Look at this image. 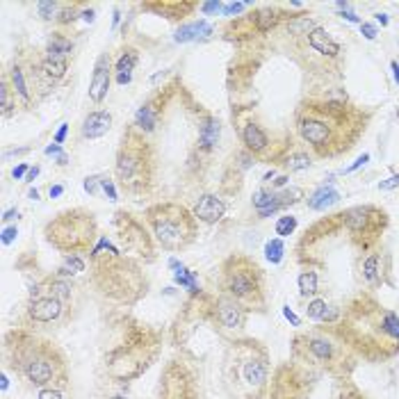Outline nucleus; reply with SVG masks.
<instances>
[{"label": "nucleus", "mask_w": 399, "mask_h": 399, "mask_svg": "<svg viewBox=\"0 0 399 399\" xmlns=\"http://www.w3.org/2000/svg\"><path fill=\"white\" fill-rule=\"evenodd\" d=\"M201 32L210 34V25L206 21H199V23H192V25H183V28L176 32V41H190V39H197Z\"/></svg>", "instance_id": "e433bc0d"}, {"label": "nucleus", "mask_w": 399, "mask_h": 399, "mask_svg": "<svg viewBox=\"0 0 399 399\" xmlns=\"http://www.w3.org/2000/svg\"><path fill=\"white\" fill-rule=\"evenodd\" d=\"M399 185V174H395L393 178H388L386 183H379V190H393Z\"/></svg>", "instance_id": "49530a36"}, {"label": "nucleus", "mask_w": 399, "mask_h": 399, "mask_svg": "<svg viewBox=\"0 0 399 399\" xmlns=\"http://www.w3.org/2000/svg\"><path fill=\"white\" fill-rule=\"evenodd\" d=\"M265 399H267V397H265Z\"/></svg>", "instance_id": "0e129e2a"}, {"label": "nucleus", "mask_w": 399, "mask_h": 399, "mask_svg": "<svg viewBox=\"0 0 399 399\" xmlns=\"http://www.w3.org/2000/svg\"><path fill=\"white\" fill-rule=\"evenodd\" d=\"M46 242L55 251L64 255H80L94 251V244L99 237V224L94 212L85 208H71L52 217L43 228Z\"/></svg>", "instance_id": "1a4fd4ad"}, {"label": "nucleus", "mask_w": 399, "mask_h": 399, "mask_svg": "<svg viewBox=\"0 0 399 399\" xmlns=\"http://www.w3.org/2000/svg\"><path fill=\"white\" fill-rule=\"evenodd\" d=\"M338 201H340V192H335L333 188H319L313 197L308 199V208L310 210H326Z\"/></svg>", "instance_id": "7c9ffc66"}, {"label": "nucleus", "mask_w": 399, "mask_h": 399, "mask_svg": "<svg viewBox=\"0 0 399 399\" xmlns=\"http://www.w3.org/2000/svg\"><path fill=\"white\" fill-rule=\"evenodd\" d=\"M144 221L167 251L188 249L199 237V219L181 203H155L144 210Z\"/></svg>", "instance_id": "9d476101"}, {"label": "nucleus", "mask_w": 399, "mask_h": 399, "mask_svg": "<svg viewBox=\"0 0 399 399\" xmlns=\"http://www.w3.org/2000/svg\"><path fill=\"white\" fill-rule=\"evenodd\" d=\"M368 160H370V155L365 153V155H363V158H358V160H356V162H354V164L349 167V169H344V174H351L354 169H358V167H360V164H365V162H368Z\"/></svg>", "instance_id": "603ef678"}, {"label": "nucleus", "mask_w": 399, "mask_h": 399, "mask_svg": "<svg viewBox=\"0 0 399 399\" xmlns=\"http://www.w3.org/2000/svg\"><path fill=\"white\" fill-rule=\"evenodd\" d=\"M78 10H80L78 5H74V7H62L59 14H57V23H69V21H76Z\"/></svg>", "instance_id": "37998d69"}, {"label": "nucleus", "mask_w": 399, "mask_h": 399, "mask_svg": "<svg viewBox=\"0 0 399 399\" xmlns=\"http://www.w3.org/2000/svg\"><path fill=\"white\" fill-rule=\"evenodd\" d=\"M37 7H39L41 19H57V14H59L57 3H39Z\"/></svg>", "instance_id": "79ce46f5"}, {"label": "nucleus", "mask_w": 399, "mask_h": 399, "mask_svg": "<svg viewBox=\"0 0 399 399\" xmlns=\"http://www.w3.org/2000/svg\"><path fill=\"white\" fill-rule=\"evenodd\" d=\"M5 365L39 390L69 388V360L52 340L30 329H12L3 340Z\"/></svg>", "instance_id": "7ed1b4c3"}, {"label": "nucleus", "mask_w": 399, "mask_h": 399, "mask_svg": "<svg viewBox=\"0 0 399 399\" xmlns=\"http://www.w3.org/2000/svg\"><path fill=\"white\" fill-rule=\"evenodd\" d=\"M283 253H286V246H283V242L276 237V239H270L267 244H265V255H267V260L272 265H279L283 260Z\"/></svg>", "instance_id": "ea45409f"}, {"label": "nucleus", "mask_w": 399, "mask_h": 399, "mask_svg": "<svg viewBox=\"0 0 399 399\" xmlns=\"http://www.w3.org/2000/svg\"><path fill=\"white\" fill-rule=\"evenodd\" d=\"M393 69H395V80L399 83V64H397V62H393Z\"/></svg>", "instance_id": "052dcab7"}, {"label": "nucleus", "mask_w": 399, "mask_h": 399, "mask_svg": "<svg viewBox=\"0 0 399 399\" xmlns=\"http://www.w3.org/2000/svg\"><path fill=\"white\" fill-rule=\"evenodd\" d=\"M14 215H16V210H10V212H5V217H3V219L7 221V219H12Z\"/></svg>", "instance_id": "680f3d73"}, {"label": "nucleus", "mask_w": 399, "mask_h": 399, "mask_svg": "<svg viewBox=\"0 0 399 399\" xmlns=\"http://www.w3.org/2000/svg\"><path fill=\"white\" fill-rule=\"evenodd\" d=\"M224 212H226V206L224 201L215 194H206V197H201L197 208H194V217L203 224H217V221L224 219Z\"/></svg>", "instance_id": "5701e85b"}, {"label": "nucleus", "mask_w": 399, "mask_h": 399, "mask_svg": "<svg viewBox=\"0 0 399 399\" xmlns=\"http://www.w3.org/2000/svg\"><path fill=\"white\" fill-rule=\"evenodd\" d=\"M297 230V217H292V215H286V217H281L276 221V235L281 237H288L292 235Z\"/></svg>", "instance_id": "a19ab883"}, {"label": "nucleus", "mask_w": 399, "mask_h": 399, "mask_svg": "<svg viewBox=\"0 0 399 399\" xmlns=\"http://www.w3.org/2000/svg\"><path fill=\"white\" fill-rule=\"evenodd\" d=\"M101 185H103V190H105V194H108L110 197V201H117V192H114V188H112V181H101Z\"/></svg>", "instance_id": "a18cd8bd"}, {"label": "nucleus", "mask_w": 399, "mask_h": 399, "mask_svg": "<svg viewBox=\"0 0 399 399\" xmlns=\"http://www.w3.org/2000/svg\"><path fill=\"white\" fill-rule=\"evenodd\" d=\"M110 83H112V57H110V52H103V55L96 59V66H94L90 99L94 103H103L105 96L110 92Z\"/></svg>", "instance_id": "6ab92c4d"}, {"label": "nucleus", "mask_w": 399, "mask_h": 399, "mask_svg": "<svg viewBox=\"0 0 399 399\" xmlns=\"http://www.w3.org/2000/svg\"><path fill=\"white\" fill-rule=\"evenodd\" d=\"M335 399H370L358 386L351 384V379H342L338 381V388H335Z\"/></svg>", "instance_id": "c9c22d12"}, {"label": "nucleus", "mask_w": 399, "mask_h": 399, "mask_svg": "<svg viewBox=\"0 0 399 399\" xmlns=\"http://www.w3.org/2000/svg\"><path fill=\"white\" fill-rule=\"evenodd\" d=\"M219 3H208V5H203V10H206V12H217L219 10Z\"/></svg>", "instance_id": "6e6d98bb"}, {"label": "nucleus", "mask_w": 399, "mask_h": 399, "mask_svg": "<svg viewBox=\"0 0 399 399\" xmlns=\"http://www.w3.org/2000/svg\"><path fill=\"white\" fill-rule=\"evenodd\" d=\"M110 128H112V114L105 110H96L85 117L80 132H83L85 139H99L103 135H108Z\"/></svg>", "instance_id": "b1692460"}, {"label": "nucleus", "mask_w": 399, "mask_h": 399, "mask_svg": "<svg viewBox=\"0 0 399 399\" xmlns=\"http://www.w3.org/2000/svg\"><path fill=\"white\" fill-rule=\"evenodd\" d=\"M297 286H299V295L301 297H308V299H315L319 295V274L315 270L306 267L304 272L299 274L297 279Z\"/></svg>", "instance_id": "c85d7f7f"}, {"label": "nucleus", "mask_w": 399, "mask_h": 399, "mask_svg": "<svg viewBox=\"0 0 399 399\" xmlns=\"http://www.w3.org/2000/svg\"><path fill=\"white\" fill-rule=\"evenodd\" d=\"M71 41L62 34H52L46 43V57H55V59H69V52H71Z\"/></svg>", "instance_id": "473e14b6"}, {"label": "nucleus", "mask_w": 399, "mask_h": 399, "mask_svg": "<svg viewBox=\"0 0 399 399\" xmlns=\"http://www.w3.org/2000/svg\"><path fill=\"white\" fill-rule=\"evenodd\" d=\"M360 32L365 34V39H377V28L372 23H360Z\"/></svg>", "instance_id": "c03bdc74"}, {"label": "nucleus", "mask_w": 399, "mask_h": 399, "mask_svg": "<svg viewBox=\"0 0 399 399\" xmlns=\"http://www.w3.org/2000/svg\"><path fill=\"white\" fill-rule=\"evenodd\" d=\"M308 48L310 50H315L319 57H324L326 62H333V59H338L340 57V52H342V46L338 41H335L329 32H326L322 25H317V28L308 34Z\"/></svg>", "instance_id": "aec40b11"}, {"label": "nucleus", "mask_w": 399, "mask_h": 399, "mask_svg": "<svg viewBox=\"0 0 399 399\" xmlns=\"http://www.w3.org/2000/svg\"><path fill=\"white\" fill-rule=\"evenodd\" d=\"M244 3H228V5H224V12L226 14H237V12H242L244 10Z\"/></svg>", "instance_id": "de8ad7c7"}, {"label": "nucleus", "mask_w": 399, "mask_h": 399, "mask_svg": "<svg viewBox=\"0 0 399 399\" xmlns=\"http://www.w3.org/2000/svg\"><path fill=\"white\" fill-rule=\"evenodd\" d=\"M62 192H64V190H62L59 185H55V188H50V199H52V197H59Z\"/></svg>", "instance_id": "4d7b16f0"}, {"label": "nucleus", "mask_w": 399, "mask_h": 399, "mask_svg": "<svg viewBox=\"0 0 399 399\" xmlns=\"http://www.w3.org/2000/svg\"><path fill=\"white\" fill-rule=\"evenodd\" d=\"M219 290L221 295L235 299L239 306L255 313L267 310V283L265 272L251 255L233 253L219 267Z\"/></svg>", "instance_id": "6e6552de"}, {"label": "nucleus", "mask_w": 399, "mask_h": 399, "mask_svg": "<svg viewBox=\"0 0 399 399\" xmlns=\"http://www.w3.org/2000/svg\"><path fill=\"white\" fill-rule=\"evenodd\" d=\"M146 10H153V12H160V14H167V19H172V21H181L185 19L188 14L194 12V3H148L144 5Z\"/></svg>", "instance_id": "bb28decb"}, {"label": "nucleus", "mask_w": 399, "mask_h": 399, "mask_svg": "<svg viewBox=\"0 0 399 399\" xmlns=\"http://www.w3.org/2000/svg\"><path fill=\"white\" fill-rule=\"evenodd\" d=\"M377 21H379L381 25H388V16H386V14H377Z\"/></svg>", "instance_id": "bf43d9fd"}, {"label": "nucleus", "mask_w": 399, "mask_h": 399, "mask_svg": "<svg viewBox=\"0 0 399 399\" xmlns=\"http://www.w3.org/2000/svg\"><path fill=\"white\" fill-rule=\"evenodd\" d=\"M283 19H290V16L283 12V10H279V7H260V10H255V12L249 16L253 30L260 32V34H267V32H272V30H276L279 23H281Z\"/></svg>", "instance_id": "393cba45"}, {"label": "nucleus", "mask_w": 399, "mask_h": 399, "mask_svg": "<svg viewBox=\"0 0 399 399\" xmlns=\"http://www.w3.org/2000/svg\"><path fill=\"white\" fill-rule=\"evenodd\" d=\"M92 283L105 299L121 306L137 304L146 295V276L141 267L121 255L105 237L99 239L92 251Z\"/></svg>", "instance_id": "39448f33"}, {"label": "nucleus", "mask_w": 399, "mask_h": 399, "mask_svg": "<svg viewBox=\"0 0 399 399\" xmlns=\"http://www.w3.org/2000/svg\"><path fill=\"white\" fill-rule=\"evenodd\" d=\"M137 59H139V52H137L135 48L123 50V55L119 57L117 64H114V69H117V83H119V85H128V83H130L132 69H135Z\"/></svg>", "instance_id": "cd10ccee"}, {"label": "nucleus", "mask_w": 399, "mask_h": 399, "mask_svg": "<svg viewBox=\"0 0 399 399\" xmlns=\"http://www.w3.org/2000/svg\"><path fill=\"white\" fill-rule=\"evenodd\" d=\"M25 172H28V167H25V164H19V167H16V169L12 172V176H14V178H21V176H23Z\"/></svg>", "instance_id": "864d4df0"}, {"label": "nucleus", "mask_w": 399, "mask_h": 399, "mask_svg": "<svg viewBox=\"0 0 399 399\" xmlns=\"http://www.w3.org/2000/svg\"><path fill=\"white\" fill-rule=\"evenodd\" d=\"M384 258L386 255L379 249H374V251H370L368 258L360 262V276H363V283H365L370 290H379L386 283L388 272H384Z\"/></svg>", "instance_id": "412c9836"}, {"label": "nucleus", "mask_w": 399, "mask_h": 399, "mask_svg": "<svg viewBox=\"0 0 399 399\" xmlns=\"http://www.w3.org/2000/svg\"><path fill=\"white\" fill-rule=\"evenodd\" d=\"M233 121L237 123L239 139H242L246 153L251 158L265 160V162H272V160L279 158V148L274 146L270 132L265 130L253 117H249V112H235Z\"/></svg>", "instance_id": "2eb2a0df"}, {"label": "nucleus", "mask_w": 399, "mask_h": 399, "mask_svg": "<svg viewBox=\"0 0 399 399\" xmlns=\"http://www.w3.org/2000/svg\"><path fill=\"white\" fill-rule=\"evenodd\" d=\"M158 399H201L199 374L190 360L172 358L160 374Z\"/></svg>", "instance_id": "ddd939ff"}, {"label": "nucleus", "mask_w": 399, "mask_h": 399, "mask_svg": "<svg viewBox=\"0 0 399 399\" xmlns=\"http://www.w3.org/2000/svg\"><path fill=\"white\" fill-rule=\"evenodd\" d=\"M272 372L270 351L260 340L235 338L228 342L221 360V381L230 399H265Z\"/></svg>", "instance_id": "20e7f679"}, {"label": "nucleus", "mask_w": 399, "mask_h": 399, "mask_svg": "<svg viewBox=\"0 0 399 399\" xmlns=\"http://www.w3.org/2000/svg\"><path fill=\"white\" fill-rule=\"evenodd\" d=\"M66 310V301H62L48 290L46 283L32 288V295L28 301V308H25V315L32 324H52L64 315Z\"/></svg>", "instance_id": "dca6fc26"}, {"label": "nucleus", "mask_w": 399, "mask_h": 399, "mask_svg": "<svg viewBox=\"0 0 399 399\" xmlns=\"http://www.w3.org/2000/svg\"><path fill=\"white\" fill-rule=\"evenodd\" d=\"M326 313H329V310H326V299L315 297V299L308 301V306H306V317H308V319H315V322L322 324L324 317H326Z\"/></svg>", "instance_id": "58836bf2"}, {"label": "nucleus", "mask_w": 399, "mask_h": 399, "mask_svg": "<svg viewBox=\"0 0 399 399\" xmlns=\"http://www.w3.org/2000/svg\"><path fill=\"white\" fill-rule=\"evenodd\" d=\"M39 399H62V390H41Z\"/></svg>", "instance_id": "3c124183"}, {"label": "nucleus", "mask_w": 399, "mask_h": 399, "mask_svg": "<svg viewBox=\"0 0 399 399\" xmlns=\"http://www.w3.org/2000/svg\"><path fill=\"white\" fill-rule=\"evenodd\" d=\"M114 226H117V230H119L123 249L132 251V253H141V255L146 253L150 258V253H153V249H150V239H148L146 230L139 221H135L130 215H126V212H119Z\"/></svg>", "instance_id": "f3484780"}, {"label": "nucleus", "mask_w": 399, "mask_h": 399, "mask_svg": "<svg viewBox=\"0 0 399 399\" xmlns=\"http://www.w3.org/2000/svg\"><path fill=\"white\" fill-rule=\"evenodd\" d=\"M14 108H16V96L10 87V80L3 74V78H0V112H3V117H10Z\"/></svg>", "instance_id": "f704fd0d"}, {"label": "nucleus", "mask_w": 399, "mask_h": 399, "mask_svg": "<svg viewBox=\"0 0 399 399\" xmlns=\"http://www.w3.org/2000/svg\"><path fill=\"white\" fill-rule=\"evenodd\" d=\"M283 315H286V317L290 319V322H292V326H301V319H299L295 313H292V310H290V306H283Z\"/></svg>", "instance_id": "8fccbe9b"}, {"label": "nucleus", "mask_w": 399, "mask_h": 399, "mask_svg": "<svg viewBox=\"0 0 399 399\" xmlns=\"http://www.w3.org/2000/svg\"><path fill=\"white\" fill-rule=\"evenodd\" d=\"M85 272V262L80 255H66V260L59 265L57 270V276L59 279H66V276H76V274Z\"/></svg>", "instance_id": "4c0bfd02"}, {"label": "nucleus", "mask_w": 399, "mask_h": 399, "mask_svg": "<svg viewBox=\"0 0 399 399\" xmlns=\"http://www.w3.org/2000/svg\"><path fill=\"white\" fill-rule=\"evenodd\" d=\"M37 174H39V169H37V167H34V169H30L28 176H25V181H34V176H37Z\"/></svg>", "instance_id": "13d9d810"}, {"label": "nucleus", "mask_w": 399, "mask_h": 399, "mask_svg": "<svg viewBox=\"0 0 399 399\" xmlns=\"http://www.w3.org/2000/svg\"><path fill=\"white\" fill-rule=\"evenodd\" d=\"M155 150L141 130L135 128V123L123 132L117 164H114V176L123 192L132 197H144L155 185Z\"/></svg>", "instance_id": "0eeeda50"}, {"label": "nucleus", "mask_w": 399, "mask_h": 399, "mask_svg": "<svg viewBox=\"0 0 399 399\" xmlns=\"http://www.w3.org/2000/svg\"><path fill=\"white\" fill-rule=\"evenodd\" d=\"M219 132H221V126H219V121H217L215 117L203 119L201 130H199V141H201V146L206 148V150L215 148V144L219 141Z\"/></svg>", "instance_id": "c756f323"}, {"label": "nucleus", "mask_w": 399, "mask_h": 399, "mask_svg": "<svg viewBox=\"0 0 399 399\" xmlns=\"http://www.w3.org/2000/svg\"><path fill=\"white\" fill-rule=\"evenodd\" d=\"M301 199V190H258L253 194V206L258 210L260 217H270L274 212H279L281 208H288L292 203H297Z\"/></svg>", "instance_id": "a211bd4d"}, {"label": "nucleus", "mask_w": 399, "mask_h": 399, "mask_svg": "<svg viewBox=\"0 0 399 399\" xmlns=\"http://www.w3.org/2000/svg\"><path fill=\"white\" fill-rule=\"evenodd\" d=\"M283 167H286L288 172H304L313 167V158H310L306 150H292V153H288L286 160H283Z\"/></svg>", "instance_id": "72a5a7b5"}, {"label": "nucleus", "mask_w": 399, "mask_h": 399, "mask_svg": "<svg viewBox=\"0 0 399 399\" xmlns=\"http://www.w3.org/2000/svg\"><path fill=\"white\" fill-rule=\"evenodd\" d=\"M66 128H69V126H62V130L57 132V137H55V144H62V141H64V137H66Z\"/></svg>", "instance_id": "5fc2aeb1"}, {"label": "nucleus", "mask_w": 399, "mask_h": 399, "mask_svg": "<svg viewBox=\"0 0 399 399\" xmlns=\"http://www.w3.org/2000/svg\"><path fill=\"white\" fill-rule=\"evenodd\" d=\"M329 326L358 360L379 365L399 356V313L368 290L354 295L340 308L338 322Z\"/></svg>", "instance_id": "f03ea898"}, {"label": "nucleus", "mask_w": 399, "mask_h": 399, "mask_svg": "<svg viewBox=\"0 0 399 399\" xmlns=\"http://www.w3.org/2000/svg\"><path fill=\"white\" fill-rule=\"evenodd\" d=\"M16 235H19V230H16V226H12V228H5V233H3V244H10Z\"/></svg>", "instance_id": "09e8293b"}, {"label": "nucleus", "mask_w": 399, "mask_h": 399, "mask_svg": "<svg viewBox=\"0 0 399 399\" xmlns=\"http://www.w3.org/2000/svg\"><path fill=\"white\" fill-rule=\"evenodd\" d=\"M206 315L215 324V329L221 335H228L230 340H235V333H242L249 322V310L226 295L212 297L206 306Z\"/></svg>", "instance_id": "4468645a"}, {"label": "nucleus", "mask_w": 399, "mask_h": 399, "mask_svg": "<svg viewBox=\"0 0 399 399\" xmlns=\"http://www.w3.org/2000/svg\"><path fill=\"white\" fill-rule=\"evenodd\" d=\"M319 372L306 368L304 363L290 358L272 372L267 399H308L317 386Z\"/></svg>", "instance_id": "f8f14e48"}, {"label": "nucleus", "mask_w": 399, "mask_h": 399, "mask_svg": "<svg viewBox=\"0 0 399 399\" xmlns=\"http://www.w3.org/2000/svg\"><path fill=\"white\" fill-rule=\"evenodd\" d=\"M158 333L137 324V329H130L126 340L108 354V374L117 381L141 377L158 358Z\"/></svg>", "instance_id": "9b49d317"}, {"label": "nucleus", "mask_w": 399, "mask_h": 399, "mask_svg": "<svg viewBox=\"0 0 399 399\" xmlns=\"http://www.w3.org/2000/svg\"><path fill=\"white\" fill-rule=\"evenodd\" d=\"M41 69L43 74L48 76V80H52V83H57V80H62L66 76L69 71V59H55V57H41Z\"/></svg>", "instance_id": "2f4dec72"}, {"label": "nucleus", "mask_w": 399, "mask_h": 399, "mask_svg": "<svg viewBox=\"0 0 399 399\" xmlns=\"http://www.w3.org/2000/svg\"><path fill=\"white\" fill-rule=\"evenodd\" d=\"M370 114L349 103L342 87H331L308 99L297 110V135L319 158L342 155L365 132Z\"/></svg>", "instance_id": "f257e3e1"}, {"label": "nucleus", "mask_w": 399, "mask_h": 399, "mask_svg": "<svg viewBox=\"0 0 399 399\" xmlns=\"http://www.w3.org/2000/svg\"><path fill=\"white\" fill-rule=\"evenodd\" d=\"M290 356L304 363L306 368L329 374L335 381L351 379L354 370L358 365V358L344 344L329 324L310 326L306 331H299L290 340Z\"/></svg>", "instance_id": "423d86ee"}, {"label": "nucleus", "mask_w": 399, "mask_h": 399, "mask_svg": "<svg viewBox=\"0 0 399 399\" xmlns=\"http://www.w3.org/2000/svg\"><path fill=\"white\" fill-rule=\"evenodd\" d=\"M112 399H126V397H121V395H117V397H112Z\"/></svg>", "instance_id": "e2e57ef3"}, {"label": "nucleus", "mask_w": 399, "mask_h": 399, "mask_svg": "<svg viewBox=\"0 0 399 399\" xmlns=\"http://www.w3.org/2000/svg\"><path fill=\"white\" fill-rule=\"evenodd\" d=\"M162 108H164V101H162V94L153 96L148 103H144L141 108L137 110V117H135V128L141 130L146 135V132H153L158 121H160V114H162Z\"/></svg>", "instance_id": "4be33fe9"}, {"label": "nucleus", "mask_w": 399, "mask_h": 399, "mask_svg": "<svg viewBox=\"0 0 399 399\" xmlns=\"http://www.w3.org/2000/svg\"><path fill=\"white\" fill-rule=\"evenodd\" d=\"M7 80H10V87L16 96V101H21L23 105H32V90H30V83H28V76H25V69L21 64V59H16L12 69L7 71Z\"/></svg>", "instance_id": "a878e982"}]
</instances>
